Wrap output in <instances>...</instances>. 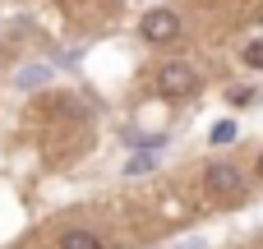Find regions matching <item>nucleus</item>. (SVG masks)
I'll use <instances>...</instances> for the list:
<instances>
[{
  "label": "nucleus",
  "mask_w": 263,
  "mask_h": 249,
  "mask_svg": "<svg viewBox=\"0 0 263 249\" xmlns=\"http://www.w3.org/2000/svg\"><path fill=\"white\" fill-rule=\"evenodd\" d=\"M194 88H199V79H194V69L190 65H162L157 69V92L166 97V102H180V97H194Z\"/></svg>",
  "instance_id": "obj_1"
},
{
  "label": "nucleus",
  "mask_w": 263,
  "mask_h": 249,
  "mask_svg": "<svg viewBox=\"0 0 263 249\" xmlns=\"http://www.w3.org/2000/svg\"><path fill=\"white\" fill-rule=\"evenodd\" d=\"M208 194L222 199V203H240V199H245V176H240L236 166L217 162V166H208Z\"/></svg>",
  "instance_id": "obj_2"
},
{
  "label": "nucleus",
  "mask_w": 263,
  "mask_h": 249,
  "mask_svg": "<svg viewBox=\"0 0 263 249\" xmlns=\"http://www.w3.org/2000/svg\"><path fill=\"white\" fill-rule=\"evenodd\" d=\"M143 37H148V42H176V37H180V18H176L171 9H153V14L143 18Z\"/></svg>",
  "instance_id": "obj_3"
},
{
  "label": "nucleus",
  "mask_w": 263,
  "mask_h": 249,
  "mask_svg": "<svg viewBox=\"0 0 263 249\" xmlns=\"http://www.w3.org/2000/svg\"><path fill=\"white\" fill-rule=\"evenodd\" d=\"M60 249H106V245H102L92 231H65V236H60Z\"/></svg>",
  "instance_id": "obj_4"
},
{
  "label": "nucleus",
  "mask_w": 263,
  "mask_h": 249,
  "mask_svg": "<svg viewBox=\"0 0 263 249\" xmlns=\"http://www.w3.org/2000/svg\"><path fill=\"white\" fill-rule=\"evenodd\" d=\"M236 139H240V129H236L231 120H217L213 134H208V143H217V148H227V143H236Z\"/></svg>",
  "instance_id": "obj_5"
},
{
  "label": "nucleus",
  "mask_w": 263,
  "mask_h": 249,
  "mask_svg": "<svg viewBox=\"0 0 263 249\" xmlns=\"http://www.w3.org/2000/svg\"><path fill=\"white\" fill-rule=\"evenodd\" d=\"M245 65L250 69H263V42H250L245 46Z\"/></svg>",
  "instance_id": "obj_6"
},
{
  "label": "nucleus",
  "mask_w": 263,
  "mask_h": 249,
  "mask_svg": "<svg viewBox=\"0 0 263 249\" xmlns=\"http://www.w3.org/2000/svg\"><path fill=\"white\" fill-rule=\"evenodd\" d=\"M46 74H51V69H23V74H18V88H37Z\"/></svg>",
  "instance_id": "obj_7"
},
{
  "label": "nucleus",
  "mask_w": 263,
  "mask_h": 249,
  "mask_svg": "<svg viewBox=\"0 0 263 249\" xmlns=\"http://www.w3.org/2000/svg\"><path fill=\"white\" fill-rule=\"evenodd\" d=\"M153 162H157V157H134V162H129V176H143Z\"/></svg>",
  "instance_id": "obj_8"
},
{
  "label": "nucleus",
  "mask_w": 263,
  "mask_h": 249,
  "mask_svg": "<svg viewBox=\"0 0 263 249\" xmlns=\"http://www.w3.org/2000/svg\"><path fill=\"white\" fill-rule=\"evenodd\" d=\"M231 102H236V106H250V102H254V92H250V88H236V92H231Z\"/></svg>",
  "instance_id": "obj_9"
},
{
  "label": "nucleus",
  "mask_w": 263,
  "mask_h": 249,
  "mask_svg": "<svg viewBox=\"0 0 263 249\" xmlns=\"http://www.w3.org/2000/svg\"><path fill=\"white\" fill-rule=\"evenodd\" d=\"M180 249H203V245H199V240H194V245H180Z\"/></svg>",
  "instance_id": "obj_10"
},
{
  "label": "nucleus",
  "mask_w": 263,
  "mask_h": 249,
  "mask_svg": "<svg viewBox=\"0 0 263 249\" xmlns=\"http://www.w3.org/2000/svg\"><path fill=\"white\" fill-rule=\"evenodd\" d=\"M259 176H263V157H259Z\"/></svg>",
  "instance_id": "obj_11"
}]
</instances>
